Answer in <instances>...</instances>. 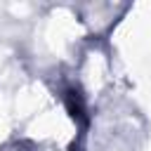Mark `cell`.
<instances>
[{
  "label": "cell",
  "instance_id": "6da1fadb",
  "mask_svg": "<svg viewBox=\"0 0 151 151\" xmlns=\"http://www.w3.org/2000/svg\"><path fill=\"white\" fill-rule=\"evenodd\" d=\"M66 106H68V111H71L73 118H78V120L85 123V109H83V101H80L78 92H73V90L66 92Z\"/></svg>",
  "mask_w": 151,
  "mask_h": 151
}]
</instances>
